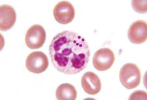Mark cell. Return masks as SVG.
Returning a JSON list of instances; mask_svg holds the SVG:
<instances>
[{
    "label": "cell",
    "mask_w": 147,
    "mask_h": 100,
    "mask_svg": "<svg viewBox=\"0 0 147 100\" xmlns=\"http://www.w3.org/2000/svg\"><path fill=\"white\" fill-rule=\"evenodd\" d=\"M54 15L56 20L59 23L67 24L71 23L74 18V8L68 1H61L55 7Z\"/></svg>",
    "instance_id": "obj_6"
},
{
    "label": "cell",
    "mask_w": 147,
    "mask_h": 100,
    "mask_svg": "<svg viewBox=\"0 0 147 100\" xmlns=\"http://www.w3.org/2000/svg\"><path fill=\"white\" fill-rule=\"evenodd\" d=\"M51 61L55 69L66 74H74L85 69L90 51L85 39L72 31H63L53 39L49 48Z\"/></svg>",
    "instance_id": "obj_1"
},
{
    "label": "cell",
    "mask_w": 147,
    "mask_h": 100,
    "mask_svg": "<svg viewBox=\"0 0 147 100\" xmlns=\"http://www.w3.org/2000/svg\"><path fill=\"white\" fill-rule=\"evenodd\" d=\"M115 60V54L109 48H101L97 50L93 57V65L96 69L103 71L109 69Z\"/></svg>",
    "instance_id": "obj_5"
},
{
    "label": "cell",
    "mask_w": 147,
    "mask_h": 100,
    "mask_svg": "<svg viewBox=\"0 0 147 100\" xmlns=\"http://www.w3.org/2000/svg\"><path fill=\"white\" fill-rule=\"evenodd\" d=\"M81 85L85 92L89 95H96L101 91V80L97 74L92 72H87L84 74Z\"/></svg>",
    "instance_id": "obj_8"
},
{
    "label": "cell",
    "mask_w": 147,
    "mask_h": 100,
    "mask_svg": "<svg viewBox=\"0 0 147 100\" xmlns=\"http://www.w3.org/2000/svg\"><path fill=\"white\" fill-rule=\"evenodd\" d=\"M46 38V33L44 28L40 25H34L26 32L25 43L30 49H39L44 45Z\"/></svg>",
    "instance_id": "obj_3"
},
{
    "label": "cell",
    "mask_w": 147,
    "mask_h": 100,
    "mask_svg": "<svg viewBox=\"0 0 147 100\" xmlns=\"http://www.w3.org/2000/svg\"><path fill=\"white\" fill-rule=\"evenodd\" d=\"M147 93L141 91H136L130 96L129 100H146L147 99Z\"/></svg>",
    "instance_id": "obj_12"
},
{
    "label": "cell",
    "mask_w": 147,
    "mask_h": 100,
    "mask_svg": "<svg viewBox=\"0 0 147 100\" xmlns=\"http://www.w3.org/2000/svg\"><path fill=\"white\" fill-rule=\"evenodd\" d=\"M49 66L48 58L46 55L41 51H34L27 56L26 66L31 72L36 74L45 71Z\"/></svg>",
    "instance_id": "obj_4"
},
{
    "label": "cell",
    "mask_w": 147,
    "mask_h": 100,
    "mask_svg": "<svg viewBox=\"0 0 147 100\" xmlns=\"http://www.w3.org/2000/svg\"><path fill=\"white\" fill-rule=\"evenodd\" d=\"M132 5L133 9L136 11L140 13L146 12L147 1H133Z\"/></svg>",
    "instance_id": "obj_11"
},
{
    "label": "cell",
    "mask_w": 147,
    "mask_h": 100,
    "mask_svg": "<svg viewBox=\"0 0 147 100\" xmlns=\"http://www.w3.org/2000/svg\"><path fill=\"white\" fill-rule=\"evenodd\" d=\"M119 77L122 85L128 89L136 88L140 85L141 79L140 70L133 63L124 65L120 70Z\"/></svg>",
    "instance_id": "obj_2"
},
{
    "label": "cell",
    "mask_w": 147,
    "mask_h": 100,
    "mask_svg": "<svg viewBox=\"0 0 147 100\" xmlns=\"http://www.w3.org/2000/svg\"><path fill=\"white\" fill-rule=\"evenodd\" d=\"M131 42L135 44L144 43L147 39V23L142 20L134 22L129 27L128 33Z\"/></svg>",
    "instance_id": "obj_7"
},
{
    "label": "cell",
    "mask_w": 147,
    "mask_h": 100,
    "mask_svg": "<svg viewBox=\"0 0 147 100\" xmlns=\"http://www.w3.org/2000/svg\"><path fill=\"white\" fill-rule=\"evenodd\" d=\"M16 14L14 9L9 5H2L0 7V29L8 31L15 24Z\"/></svg>",
    "instance_id": "obj_9"
},
{
    "label": "cell",
    "mask_w": 147,
    "mask_h": 100,
    "mask_svg": "<svg viewBox=\"0 0 147 100\" xmlns=\"http://www.w3.org/2000/svg\"><path fill=\"white\" fill-rule=\"evenodd\" d=\"M56 96L59 100H74L77 99V92L73 85L63 84L58 86Z\"/></svg>",
    "instance_id": "obj_10"
}]
</instances>
